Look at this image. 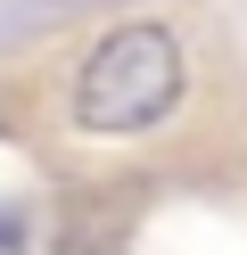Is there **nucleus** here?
Returning a JSON list of instances; mask_svg holds the SVG:
<instances>
[{"mask_svg": "<svg viewBox=\"0 0 247 255\" xmlns=\"http://www.w3.org/2000/svg\"><path fill=\"white\" fill-rule=\"evenodd\" d=\"M181 83H190L181 74V41L165 25H115L74 74V124L107 132V140L148 132V124H165L181 107Z\"/></svg>", "mask_w": 247, "mask_h": 255, "instance_id": "f257e3e1", "label": "nucleus"}]
</instances>
